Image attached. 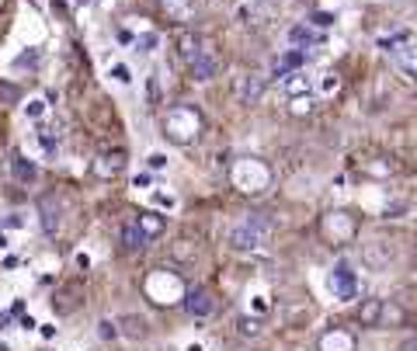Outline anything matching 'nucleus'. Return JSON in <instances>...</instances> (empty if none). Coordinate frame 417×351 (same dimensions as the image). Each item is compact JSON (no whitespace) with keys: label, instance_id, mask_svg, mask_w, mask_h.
<instances>
[{"label":"nucleus","instance_id":"1","mask_svg":"<svg viewBox=\"0 0 417 351\" xmlns=\"http://www.w3.org/2000/svg\"><path fill=\"white\" fill-rule=\"evenodd\" d=\"M202 126L206 122H202V112L195 105H174L164 115V136L170 143H177V146L195 143L202 136Z\"/></svg>","mask_w":417,"mask_h":351},{"label":"nucleus","instance_id":"2","mask_svg":"<svg viewBox=\"0 0 417 351\" xmlns=\"http://www.w3.org/2000/svg\"><path fill=\"white\" fill-rule=\"evenodd\" d=\"M271 237V222L264 220L261 213H250L247 220H240L233 230H230V244L237 251H261Z\"/></svg>","mask_w":417,"mask_h":351},{"label":"nucleus","instance_id":"3","mask_svg":"<svg viewBox=\"0 0 417 351\" xmlns=\"http://www.w3.org/2000/svg\"><path fill=\"white\" fill-rule=\"evenodd\" d=\"M233 184L240 191H264L271 184V171L261 164V160H237V167L230 171Z\"/></svg>","mask_w":417,"mask_h":351},{"label":"nucleus","instance_id":"4","mask_svg":"<svg viewBox=\"0 0 417 351\" xmlns=\"http://www.w3.org/2000/svg\"><path fill=\"white\" fill-rule=\"evenodd\" d=\"M219 66H223V59H219V52H216V42L206 39L202 49H199V56L188 63V73H192V81L206 84V81H212V77L219 73Z\"/></svg>","mask_w":417,"mask_h":351},{"label":"nucleus","instance_id":"5","mask_svg":"<svg viewBox=\"0 0 417 351\" xmlns=\"http://www.w3.org/2000/svg\"><path fill=\"white\" fill-rule=\"evenodd\" d=\"M355 230H358V222H355V216H348V213H327L320 220V233H324L327 244H348L355 237Z\"/></svg>","mask_w":417,"mask_h":351},{"label":"nucleus","instance_id":"6","mask_svg":"<svg viewBox=\"0 0 417 351\" xmlns=\"http://www.w3.org/2000/svg\"><path fill=\"white\" fill-rule=\"evenodd\" d=\"M393 261H397V247H393L389 240L375 237V240H369V244H362V264H365V268L386 271Z\"/></svg>","mask_w":417,"mask_h":351},{"label":"nucleus","instance_id":"7","mask_svg":"<svg viewBox=\"0 0 417 351\" xmlns=\"http://www.w3.org/2000/svg\"><path fill=\"white\" fill-rule=\"evenodd\" d=\"M327 285H331V292L337 299H355V292H358V278H355V271H351V264L341 261L334 264L331 278H327Z\"/></svg>","mask_w":417,"mask_h":351},{"label":"nucleus","instance_id":"8","mask_svg":"<svg viewBox=\"0 0 417 351\" xmlns=\"http://www.w3.org/2000/svg\"><path fill=\"white\" fill-rule=\"evenodd\" d=\"M317 351H358V338L348 327H331V331L320 334Z\"/></svg>","mask_w":417,"mask_h":351},{"label":"nucleus","instance_id":"9","mask_svg":"<svg viewBox=\"0 0 417 351\" xmlns=\"http://www.w3.org/2000/svg\"><path fill=\"white\" fill-rule=\"evenodd\" d=\"M125 171V153L122 150H115V153H101V157H94V164H90V174L98 177V181H112V177H119Z\"/></svg>","mask_w":417,"mask_h":351},{"label":"nucleus","instance_id":"10","mask_svg":"<svg viewBox=\"0 0 417 351\" xmlns=\"http://www.w3.org/2000/svg\"><path fill=\"white\" fill-rule=\"evenodd\" d=\"M264 88H268V77L247 73V77H240V84H237V101H240V105H257V101L264 97Z\"/></svg>","mask_w":417,"mask_h":351},{"label":"nucleus","instance_id":"11","mask_svg":"<svg viewBox=\"0 0 417 351\" xmlns=\"http://www.w3.org/2000/svg\"><path fill=\"white\" fill-rule=\"evenodd\" d=\"M184 309L202 320V316H208V313L216 309V299H212L208 289H184Z\"/></svg>","mask_w":417,"mask_h":351},{"label":"nucleus","instance_id":"12","mask_svg":"<svg viewBox=\"0 0 417 351\" xmlns=\"http://www.w3.org/2000/svg\"><path fill=\"white\" fill-rule=\"evenodd\" d=\"M160 11H164V18L170 25H188L195 18L192 0H160Z\"/></svg>","mask_w":417,"mask_h":351},{"label":"nucleus","instance_id":"13","mask_svg":"<svg viewBox=\"0 0 417 351\" xmlns=\"http://www.w3.org/2000/svg\"><path fill=\"white\" fill-rule=\"evenodd\" d=\"M136 226L143 230V237H146V240H157V237L167 230V220L160 216V213L146 209V213H139V216H136Z\"/></svg>","mask_w":417,"mask_h":351},{"label":"nucleus","instance_id":"14","mask_svg":"<svg viewBox=\"0 0 417 351\" xmlns=\"http://www.w3.org/2000/svg\"><path fill=\"white\" fill-rule=\"evenodd\" d=\"M202 35H195V32H181L177 35V56H181V63H192L195 56H199V49H202Z\"/></svg>","mask_w":417,"mask_h":351},{"label":"nucleus","instance_id":"15","mask_svg":"<svg viewBox=\"0 0 417 351\" xmlns=\"http://www.w3.org/2000/svg\"><path fill=\"white\" fill-rule=\"evenodd\" d=\"M122 247H125V251H132V254L146 247V237H143V230L136 226V220H129L122 226Z\"/></svg>","mask_w":417,"mask_h":351},{"label":"nucleus","instance_id":"16","mask_svg":"<svg viewBox=\"0 0 417 351\" xmlns=\"http://www.w3.org/2000/svg\"><path fill=\"white\" fill-rule=\"evenodd\" d=\"M407 320V313L400 303H389V299H382V313H379V327H400Z\"/></svg>","mask_w":417,"mask_h":351},{"label":"nucleus","instance_id":"17","mask_svg":"<svg viewBox=\"0 0 417 351\" xmlns=\"http://www.w3.org/2000/svg\"><path fill=\"white\" fill-rule=\"evenodd\" d=\"M393 52H397L400 70H404L407 77H414L417 81V45H400V49H393Z\"/></svg>","mask_w":417,"mask_h":351},{"label":"nucleus","instance_id":"18","mask_svg":"<svg viewBox=\"0 0 417 351\" xmlns=\"http://www.w3.org/2000/svg\"><path fill=\"white\" fill-rule=\"evenodd\" d=\"M11 171H14L18 181H35V174H39V167H35L25 153H14V157H11Z\"/></svg>","mask_w":417,"mask_h":351},{"label":"nucleus","instance_id":"19","mask_svg":"<svg viewBox=\"0 0 417 351\" xmlns=\"http://www.w3.org/2000/svg\"><path fill=\"white\" fill-rule=\"evenodd\" d=\"M52 202H56L52 195H45V198L39 202V209H42V230H45V233H56V230H59V209H52Z\"/></svg>","mask_w":417,"mask_h":351},{"label":"nucleus","instance_id":"20","mask_svg":"<svg viewBox=\"0 0 417 351\" xmlns=\"http://www.w3.org/2000/svg\"><path fill=\"white\" fill-rule=\"evenodd\" d=\"M379 313H382V299H365L358 307V323L362 327H379Z\"/></svg>","mask_w":417,"mask_h":351},{"label":"nucleus","instance_id":"21","mask_svg":"<svg viewBox=\"0 0 417 351\" xmlns=\"http://www.w3.org/2000/svg\"><path fill=\"white\" fill-rule=\"evenodd\" d=\"M119 327H122L119 334H129V338H139V341H143V338L150 334V327H146V320H143V316H122V320H119Z\"/></svg>","mask_w":417,"mask_h":351},{"label":"nucleus","instance_id":"22","mask_svg":"<svg viewBox=\"0 0 417 351\" xmlns=\"http://www.w3.org/2000/svg\"><path fill=\"white\" fill-rule=\"evenodd\" d=\"M303 63H306V56H303L299 49H295V52H286V56H282V59L275 63V77H286L289 70H299Z\"/></svg>","mask_w":417,"mask_h":351},{"label":"nucleus","instance_id":"23","mask_svg":"<svg viewBox=\"0 0 417 351\" xmlns=\"http://www.w3.org/2000/svg\"><path fill=\"white\" fill-rule=\"evenodd\" d=\"M289 112L292 115H310V112H313V97H310V94H295L289 101Z\"/></svg>","mask_w":417,"mask_h":351},{"label":"nucleus","instance_id":"24","mask_svg":"<svg viewBox=\"0 0 417 351\" xmlns=\"http://www.w3.org/2000/svg\"><path fill=\"white\" fill-rule=\"evenodd\" d=\"M289 42L292 45H313V42H320V35H313L310 28H303V25H299V28H292V32H289Z\"/></svg>","mask_w":417,"mask_h":351},{"label":"nucleus","instance_id":"25","mask_svg":"<svg viewBox=\"0 0 417 351\" xmlns=\"http://www.w3.org/2000/svg\"><path fill=\"white\" fill-rule=\"evenodd\" d=\"M286 90H289L292 97H295V94H310V81H306L303 73H289V81H286Z\"/></svg>","mask_w":417,"mask_h":351},{"label":"nucleus","instance_id":"26","mask_svg":"<svg viewBox=\"0 0 417 351\" xmlns=\"http://www.w3.org/2000/svg\"><path fill=\"white\" fill-rule=\"evenodd\" d=\"M98 338H101V341H115V338H119V323H115V320H101V323H98Z\"/></svg>","mask_w":417,"mask_h":351},{"label":"nucleus","instance_id":"27","mask_svg":"<svg viewBox=\"0 0 417 351\" xmlns=\"http://www.w3.org/2000/svg\"><path fill=\"white\" fill-rule=\"evenodd\" d=\"M237 327H240V334H244V338H257V334H261V323H257L254 316H240V320H237Z\"/></svg>","mask_w":417,"mask_h":351},{"label":"nucleus","instance_id":"28","mask_svg":"<svg viewBox=\"0 0 417 351\" xmlns=\"http://www.w3.org/2000/svg\"><path fill=\"white\" fill-rule=\"evenodd\" d=\"M21 97V90L14 88V84H0V108H7V105H14Z\"/></svg>","mask_w":417,"mask_h":351},{"label":"nucleus","instance_id":"29","mask_svg":"<svg viewBox=\"0 0 417 351\" xmlns=\"http://www.w3.org/2000/svg\"><path fill=\"white\" fill-rule=\"evenodd\" d=\"M39 59H42V52H39V49H28V52H21V56L14 59V70H21V66H35Z\"/></svg>","mask_w":417,"mask_h":351},{"label":"nucleus","instance_id":"30","mask_svg":"<svg viewBox=\"0 0 417 351\" xmlns=\"http://www.w3.org/2000/svg\"><path fill=\"white\" fill-rule=\"evenodd\" d=\"M42 112H45V105H42V101H28V105H25V115H28V119H39Z\"/></svg>","mask_w":417,"mask_h":351},{"label":"nucleus","instance_id":"31","mask_svg":"<svg viewBox=\"0 0 417 351\" xmlns=\"http://www.w3.org/2000/svg\"><path fill=\"white\" fill-rule=\"evenodd\" d=\"M153 45H157V35H143V39H136V49H139V52H150Z\"/></svg>","mask_w":417,"mask_h":351},{"label":"nucleus","instance_id":"32","mask_svg":"<svg viewBox=\"0 0 417 351\" xmlns=\"http://www.w3.org/2000/svg\"><path fill=\"white\" fill-rule=\"evenodd\" d=\"M313 25L327 28V25H334V14H327V11H317V14H313Z\"/></svg>","mask_w":417,"mask_h":351},{"label":"nucleus","instance_id":"33","mask_svg":"<svg viewBox=\"0 0 417 351\" xmlns=\"http://www.w3.org/2000/svg\"><path fill=\"white\" fill-rule=\"evenodd\" d=\"M112 77H115V81H119V84H129V81H132V77H129V70H125V66H112Z\"/></svg>","mask_w":417,"mask_h":351},{"label":"nucleus","instance_id":"34","mask_svg":"<svg viewBox=\"0 0 417 351\" xmlns=\"http://www.w3.org/2000/svg\"><path fill=\"white\" fill-rule=\"evenodd\" d=\"M150 167H153V171L167 167V157H164V153H150Z\"/></svg>","mask_w":417,"mask_h":351},{"label":"nucleus","instance_id":"35","mask_svg":"<svg viewBox=\"0 0 417 351\" xmlns=\"http://www.w3.org/2000/svg\"><path fill=\"white\" fill-rule=\"evenodd\" d=\"M153 202H157V206H167V209H170V206H174V198H170V195H160V191H157V195H153Z\"/></svg>","mask_w":417,"mask_h":351},{"label":"nucleus","instance_id":"36","mask_svg":"<svg viewBox=\"0 0 417 351\" xmlns=\"http://www.w3.org/2000/svg\"><path fill=\"white\" fill-rule=\"evenodd\" d=\"M400 351H417V338H407V341L400 345Z\"/></svg>","mask_w":417,"mask_h":351},{"label":"nucleus","instance_id":"37","mask_svg":"<svg viewBox=\"0 0 417 351\" xmlns=\"http://www.w3.org/2000/svg\"><path fill=\"white\" fill-rule=\"evenodd\" d=\"M63 4H66L70 11H77V7H83V4H90V0H63Z\"/></svg>","mask_w":417,"mask_h":351},{"label":"nucleus","instance_id":"38","mask_svg":"<svg viewBox=\"0 0 417 351\" xmlns=\"http://www.w3.org/2000/svg\"><path fill=\"white\" fill-rule=\"evenodd\" d=\"M4 226H11V230H14V226H21V216H7V220H4Z\"/></svg>","mask_w":417,"mask_h":351},{"label":"nucleus","instance_id":"39","mask_svg":"<svg viewBox=\"0 0 417 351\" xmlns=\"http://www.w3.org/2000/svg\"><path fill=\"white\" fill-rule=\"evenodd\" d=\"M184 351H202V345H188V348Z\"/></svg>","mask_w":417,"mask_h":351},{"label":"nucleus","instance_id":"40","mask_svg":"<svg viewBox=\"0 0 417 351\" xmlns=\"http://www.w3.org/2000/svg\"><path fill=\"white\" fill-rule=\"evenodd\" d=\"M4 247H7V237H4V233H0V251H4Z\"/></svg>","mask_w":417,"mask_h":351},{"label":"nucleus","instance_id":"41","mask_svg":"<svg viewBox=\"0 0 417 351\" xmlns=\"http://www.w3.org/2000/svg\"><path fill=\"white\" fill-rule=\"evenodd\" d=\"M0 7H4V0H0Z\"/></svg>","mask_w":417,"mask_h":351}]
</instances>
